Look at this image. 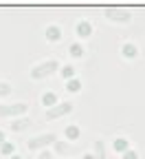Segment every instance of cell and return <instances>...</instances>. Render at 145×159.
<instances>
[{"label":"cell","mask_w":145,"mask_h":159,"mask_svg":"<svg viewBox=\"0 0 145 159\" xmlns=\"http://www.w3.org/2000/svg\"><path fill=\"white\" fill-rule=\"evenodd\" d=\"M59 71V62L57 60H49V62H42V64H35L31 71H29V77L33 80H42V77H51Z\"/></svg>","instance_id":"obj_1"},{"label":"cell","mask_w":145,"mask_h":159,"mask_svg":"<svg viewBox=\"0 0 145 159\" xmlns=\"http://www.w3.org/2000/svg\"><path fill=\"white\" fill-rule=\"evenodd\" d=\"M70 111H73V104H70V102L57 104V106H53V108H49V111L44 113V119H57V117H62V115H68Z\"/></svg>","instance_id":"obj_2"},{"label":"cell","mask_w":145,"mask_h":159,"mask_svg":"<svg viewBox=\"0 0 145 159\" xmlns=\"http://www.w3.org/2000/svg\"><path fill=\"white\" fill-rule=\"evenodd\" d=\"M27 111V104L18 102V104H0V117H13Z\"/></svg>","instance_id":"obj_3"},{"label":"cell","mask_w":145,"mask_h":159,"mask_svg":"<svg viewBox=\"0 0 145 159\" xmlns=\"http://www.w3.org/2000/svg\"><path fill=\"white\" fill-rule=\"evenodd\" d=\"M55 135L53 133H49V135H40V137H35V139H31V142H27V148L29 150H35V148H40V146H46V144H51V142H55Z\"/></svg>","instance_id":"obj_4"},{"label":"cell","mask_w":145,"mask_h":159,"mask_svg":"<svg viewBox=\"0 0 145 159\" xmlns=\"http://www.w3.org/2000/svg\"><path fill=\"white\" fill-rule=\"evenodd\" d=\"M106 16H110L112 22H130V11H126V9H112V7H108Z\"/></svg>","instance_id":"obj_5"},{"label":"cell","mask_w":145,"mask_h":159,"mask_svg":"<svg viewBox=\"0 0 145 159\" xmlns=\"http://www.w3.org/2000/svg\"><path fill=\"white\" fill-rule=\"evenodd\" d=\"M75 31H77L79 38H90L92 35V25L88 22V20H81V22H77Z\"/></svg>","instance_id":"obj_6"},{"label":"cell","mask_w":145,"mask_h":159,"mask_svg":"<svg viewBox=\"0 0 145 159\" xmlns=\"http://www.w3.org/2000/svg\"><path fill=\"white\" fill-rule=\"evenodd\" d=\"M121 53H123V57L132 60V57H136V55H139V49H136V44L128 42V44H123V47H121Z\"/></svg>","instance_id":"obj_7"},{"label":"cell","mask_w":145,"mask_h":159,"mask_svg":"<svg viewBox=\"0 0 145 159\" xmlns=\"http://www.w3.org/2000/svg\"><path fill=\"white\" fill-rule=\"evenodd\" d=\"M59 38H62V29H59V27H46V40L57 42Z\"/></svg>","instance_id":"obj_8"},{"label":"cell","mask_w":145,"mask_h":159,"mask_svg":"<svg viewBox=\"0 0 145 159\" xmlns=\"http://www.w3.org/2000/svg\"><path fill=\"white\" fill-rule=\"evenodd\" d=\"M42 104L49 106V108L57 106V95H55V93H44V95H42Z\"/></svg>","instance_id":"obj_9"},{"label":"cell","mask_w":145,"mask_h":159,"mask_svg":"<svg viewBox=\"0 0 145 159\" xmlns=\"http://www.w3.org/2000/svg\"><path fill=\"white\" fill-rule=\"evenodd\" d=\"M29 126H31V119H18V122L9 124L11 130H24V128H29Z\"/></svg>","instance_id":"obj_10"},{"label":"cell","mask_w":145,"mask_h":159,"mask_svg":"<svg viewBox=\"0 0 145 159\" xmlns=\"http://www.w3.org/2000/svg\"><path fill=\"white\" fill-rule=\"evenodd\" d=\"M68 51H70V55H73V57H81V55H84V53H86V51H84V47H81L79 42H75V44H70V47H68Z\"/></svg>","instance_id":"obj_11"},{"label":"cell","mask_w":145,"mask_h":159,"mask_svg":"<svg viewBox=\"0 0 145 159\" xmlns=\"http://www.w3.org/2000/svg\"><path fill=\"white\" fill-rule=\"evenodd\" d=\"M13 91V86L9 84V82H0V97H2V95H9Z\"/></svg>","instance_id":"obj_12"},{"label":"cell","mask_w":145,"mask_h":159,"mask_svg":"<svg viewBox=\"0 0 145 159\" xmlns=\"http://www.w3.org/2000/svg\"><path fill=\"white\" fill-rule=\"evenodd\" d=\"M73 75H75V69H73V66H64V69H62V77H64V80H68V82H70Z\"/></svg>","instance_id":"obj_13"},{"label":"cell","mask_w":145,"mask_h":159,"mask_svg":"<svg viewBox=\"0 0 145 159\" xmlns=\"http://www.w3.org/2000/svg\"><path fill=\"white\" fill-rule=\"evenodd\" d=\"M79 86H81V82H79V80H70V82L66 84V89H68L70 93H77V91H79Z\"/></svg>","instance_id":"obj_14"},{"label":"cell","mask_w":145,"mask_h":159,"mask_svg":"<svg viewBox=\"0 0 145 159\" xmlns=\"http://www.w3.org/2000/svg\"><path fill=\"white\" fill-rule=\"evenodd\" d=\"M66 137H68V139L79 137V128H77V126H68V128H66Z\"/></svg>","instance_id":"obj_15"},{"label":"cell","mask_w":145,"mask_h":159,"mask_svg":"<svg viewBox=\"0 0 145 159\" xmlns=\"http://www.w3.org/2000/svg\"><path fill=\"white\" fill-rule=\"evenodd\" d=\"M0 152H2V155H9V152H13V144H9V142H5L2 146H0Z\"/></svg>","instance_id":"obj_16"},{"label":"cell","mask_w":145,"mask_h":159,"mask_svg":"<svg viewBox=\"0 0 145 159\" xmlns=\"http://www.w3.org/2000/svg\"><path fill=\"white\" fill-rule=\"evenodd\" d=\"M97 155H99V159H106V152H103V142H97Z\"/></svg>","instance_id":"obj_17"},{"label":"cell","mask_w":145,"mask_h":159,"mask_svg":"<svg viewBox=\"0 0 145 159\" xmlns=\"http://www.w3.org/2000/svg\"><path fill=\"white\" fill-rule=\"evenodd\" d=\"M114 148L123 150V148H126V139H119V142H114Z\"/></svg>","instance_id":"obj_18"},{"label":"cell","mask_w":145,"mask_h":159,"mask_svg":"<svg viewBox=\"0 0 145 159\" xmlns=\"http://www.w3.org/2000/svg\"><path fill=\"white\" fill-rule=\"evenodd\" d=\"M37 159H53V157H51V155H49V152H42V155H40V157H37Z\"/></svg>","instance_id":"obj_19"},{"label":"cell","mask_w":145,"mask_h":159,"mask_svg":"<svg viewBox=\"0 0 145 159\" xmlns=\"http://www.w3.org/2000/svg\"><path fill=\"white\" fill-rule=\"evenodd\" d=\"M126 159H136V152H128V155H126Z\"/></svg>","instance_id":"obj_20"},{"label":"cell","mask_w":145,"mask_h":159,"mask_svg":"<svg viewBox=\"0 0 145 159\" xmlns=\"http://www.w3.org/2000/svg\"><path fill=\"white\" fill-rule=\"evenodd\" d=\"M2 144H5V133L0 130V146H2Z\"/></svg>","instance_id":"obj_21"},{"label":"cell","mask_w":145,"mask_h":159,"mask_svg":"<svg viewBox=\"0 0 145 159\" xmlns=\"http://www.w3.org/2000/svg\"><path fill=\"white\" fill-rule=\"evenodd\" d=\"M84 159H95V157H90V155H86V157H84Z\"/></svg>","instance_id":"obj_22"},{"label":"cell","mask_w":145,"mask_h":159,"mask_svg":"<svg viewBox=\"0 0 145 159\" xmlns=\"http://www.w3.org/2000/svg\"><path fill=\"white\" fill-rule=\"evenodd\" d=\"M11 159H20V157H11Z\"/></svg>","instance_id":"obj_23"}]
</instances>
